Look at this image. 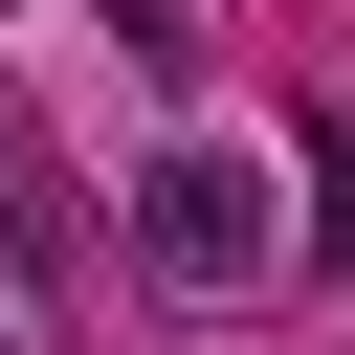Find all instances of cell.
Wrapping results in <instances>:
<instances>
[{
	"mask_svg": "<svg viewBox=\"0 0 355 355\" xmlns=\"http://www.w3.org/2000/svg\"><path fill=\"white\" fill-rule=\"evenodd\" d=\"M133 266H155V288H244V266H266V200H244V155H200V133H178V155L133 178Z\"/></svg>",
	"mask_w": 355,
	"mask_h": 355,
	"instance_id": "6da1fadb",
	"label": "cell"
},
{
	"mask_svg": "<svg viewBox=\"0 0 355 355\" xmlns=\"http://www.w3.org/2000/svg\"><path fill=\"white\" fill-rule=\"evenodd\" d=\"M0 266H22V311H44V266H67V178H44V133L0 111ZM67 333V311H44Z\"/></svg>",
	"mask_w": 355,
	"mask_h": 355,
	"instance_id": "7a4b0ae2",
	"label": "cell"
},
{
	"mask_svg": "<svg viewBox=\"0 0 355 355\" xmlns=\"http://www.w3.org/2000/svg\"><path fill=\"white\" fill-rule=\"evenodd\" d=\"M311 244H333V288H355V111H311Z\"/></svg>",
	"mask_w": 355,
	"mask_h": 355,
	"instance_id": "3957f363",
	"label": "cell"
},
{
	"mask_svg": "<svg viewBox=\"0 0 355 355\" xmlns=\"http://www.w3.org/2000/svg\"><path fill=\"white\" fill-rule=\"evenodd\" d=\"M111 22H133L155 67H200V22H222V0H111Z\"/></svg>",
	"mask_w": 355,
	"mask_h": 355,
	"instance_id": "277c9868",
	"label": "cell"
}]
</instances>
